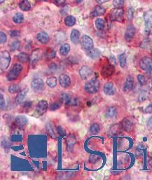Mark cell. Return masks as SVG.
<instances>
[{"label":"cell","instance_id":"19","mask_svg":"<svg viewBox=\"0 0 152 180\" xmlns=\"http://www.w3.org/2000/svg\"><path fill=\"white\" fill-rule=\"evenodd\" d=\"M124 0H114L113 5L115 8H121L123 6Z\"/></svg>","mask_w":152,"mask_h":180},{"label":"cell","instance_id":"15","mask_svg":"<svg viewBox=\"0 0 152 180\" xmlns=\"http://www.w3.org/2000/svg\"><path fill=\"white\" fill-rule=\"evenodd\" d=\"M21 69H22V67H21L20 65H18V64L14 66V69H12L11 72V74H10L11 76V77H16V76L18 75L19 72H20Z\"/></svg>","mask_w":152,"mask_h":180},{"label":"cell","instance_id":"12","mask_svg":"<svg viewBox=\"0 0 152 180\" xmlns=\"http://www.w3.org/2000/svg\"><path fill=\"white\" fill-rule=\"evenodd\" d=\"M105 92L108 95H112L114 93L113 84L111 83H107L104 86Z\"/></svg>","mask_w":152,"mask_h":180},{"label":"cell","instance_id":"37","mask_svg":"<svg viewBox=\"0 0 152 180\" xmlns=\"http://www.w3.org/2000/svg\"><path fill=\"white\" fill-rule=\"evenodd\" d=\"M4 2V0H1V1H0V2H1V3H3Z\"/></svg>","mask_w":152,"mask_h":180},{"label":"cell","instance_id":"38","mask_svg":"<svg viewBox=\"0 0 152 180\" xmlns=\"http://www.w3.org/2000/svg\"><path fill=\"white\" fill-rule=\"evenodd\" d=\"M151 54H152V46H151Z\"/></svg>","mask_w":152,"mask_h":180},{"label":"cell","instance_id":"30","mask_svg":"<svg viewBox=\"0 0 152 180\" xmlns=\"http://www.w3.org/2000/svg\"><path fill=\"white\" fill-rule=\"evenodd\" d=\"M145 111H146L147 113H151V112H152V104L147 107V109H145Z\"/></svg>","mask_w":152,"mask_h":180},{"label":"cell","instance_id":"26","mask_svg":"<svg viewBox=\"0 0 152 180\" xmlns=\"http://www.w3.org/2000/svg\"><path fill=\"white\" fill-rule=\"evenodd\" d=\"M18 46H19V42L18 41L13 42V44H11L12 50H14L17 49V48H18Z\"/></svg>","mask_w":152,"mask_h":180},{"label":"cell","instance_id":"32","mask_svg":"<svg viewBox=\"0 0 152 180\" xmlns=\"http://www.w3.org/2000/svg\"><path fill=\"white\" fill-rule=\"evenodd\" d=\"M4 133H6V134H7V133H8V126H5L4 128Z\"/></svg>","mask_w":152,"mask_h":180},{"label":"cell","instance_id":"5","mask_svg":"<svg viewBox=\"0 0 152 180\" xmlns=\"http://www.w3.org/2000/svg\"><path fill=\"white\" fill-rule=\"evenodd\" d=\"M10 62V56L7 52H2L1 56V65L2 69H6Z\"/></svg>","mask_w":152,"mask_h":180},{"label":"cell","instance_id":"34","mask_svg":"<svg viewBox=\"0 0 152 180\" xmlns=\"http://www.w3.org/2000/svg\"><path fill=\"white\" fill-rule=\"evenodd\" d=\"M91 109H92L93 111H96V110L98 109V107H97V106H93Z\"/></svg>","mask_w":152,"mask_h":180},{"label":"cell","instance_id":"20","mask_svg":"<svg viewBox=\"0 0 152 180\" xmlns=\"http://www.w3.org/2000/svg\"><path fill=\"white\" fill-rule=\"evenodd\" d=\"M69 50V46L68 44H65V45H63L60 48V53L62 55L67 54L68 53Z\"/></svg>","mask_w":152,"mask_h":180},{"label":"cell","instance_id":"17","mask_svg":"<svg viewBox=\"0 0 152 180\" xmlns=\"http://www.w3.org/2000/svg\"><path fill=\"white\" fill-rule=\"evenodd\" d=\"M23 20H24V17H23V15L20 14V13H18L15 15V16L14 17V21L16 23H22Z\"/></svg>","mask_w":152,"mask_h":180},{"label":"cell","instance_id":"29","mask_svg":"<svg viewBox=\"0 0 152 180\" xmlns=\"http://www.w3.org/2000/svg\"><path fill=\"white\" fill-rule=\"evenodd\" d=\"M86 130H84V129H83V130H81V131H80V133H79L80 137H81V138H83V137L86 135Z\"/></svg>","mask_w":152,"mask_h":180},{"label":"cell","instance_id":"21","mask_svg":"<svg viewBox=\"0 0 152 180\" xmlns=\"http://www.w3.org/2000/svg\"><path fill=\"white\" fill-rule=\"evenodd\" d=\"M134 16V10L132 8H129L127 11V17L129 20H132Z\"/></svg>","mask_w":152,"mask_h":180},{"label":"cell","instance_id":"13","mask_svg":"<svg viewBox=\"0 0 152 180\" xmlns=\"http://www.w3.org/2000/svg\"><path fill=\"white\" fill-rule=\"evenodd\" d=\"M37 39L39 41H41V43L45 44L48 41V36L46 35V33H39L37 35Z\"/></svg>","mask_w":152,"mask_h":180},{"label":"cell","instance_id":"3","mask_svg":"<svg viewBox=\"0 0 152 180\" xmlns=\"http://www.w3.org/2000/svg\"><path fill=\"white\" fill-rule=\"evenodd\" d=\"M145 26L147 30H149L152 27V10H149L146 11L144 16Z\"/></svg>","mask_w":152,"mask_h":180},{"label":"cell","instance_id":"2","mask_svg":"<svg viewBox=\"0 0 152 180\" xmlns=\"http://www.w3.org/2000/svg\"><path fill=\"white\" fill-rule=\"evenodd\" d=\"M140 67L143 70L152 75V60L149 58H143L140 62Z\"/></svg>","mask_w":152,"mask_h":180},{"label":"cell","instance_id":"10","mask_svg":"<svg viewBox=\"0 0 152 180\" xmlns=\"http://www.w3.org/2000/svg\"><path fill=\"white\" fill-rule=\"evenodd\" d=\"M91 70L87 67H83L81 69V70H80V75H81V77L84 78V79H85L86 77H89V76L91 75Z\"/></svg>","mask_w":152,"mask_h":180},{"label":"cell","instance_id":"28","mask_svg":"<svg viewBox=\"0 0 152 180\" xmlns=\"http://www.w3.org/2000/svg\"><path fill=\"white\" fill-rule=\"evenodd\" d=\"M6 41V36L3 32H1V43L4 44Z\"/></svg>","mask_w":152,"mask_h":180},{"label":"cell","instance_id":"4","mask_svg":"<svg viewBox=\"0 0 152 180\" xmlns=\"http://www.w3.org/2000/svg\"><path fill=\"white\" fill-rule=\"evenodd\" d=\"M105 9L102 6H96V7L94 8V9L92 11L91 13H90V18H93V17H97V16H102L105 14Z\"/></svg>","mask_w":152,"mask_h":180},{"label":"cell","instance_id":"8","mask_svg":"<svg viewBox=\"0 0 152 180\" xmlns=\"http://www.w3.org/2000/svg\"><path fill=\"white\" fill-rule=\"evenodd\" d=\"M19 7L23 11H27L30 10L31 5L28 0H23L19 4Z\"/></svg>","mask_w":152,"mask_h":180},{"label":"cell","instance_id":"31","mask_svg":"<svg viewBox=\"0 0 152 180\" xmlns=\"http://www.w3.org/2000/svg\"><path fill=\"white\" fill-rule=\"evenodd\" d=\"M110 1V0H96V2H98L99 4H102L104 3H106V2Z\"/></svg>","mask_w":152,"mask_h":180},{"label":"cell","instance_id":"11","mask_svg":"<svg viewBox=\"0 0 152 180\" xmlns=\"http://www.w3.org/2000/svg\"><path fill=\"white\" fill-rule=\"evenodd\" d=\"M79 31L74 29L71 32V40L74 44H77L79 42Z\"/></svg>","mask_w":152,"mask_h":180},{"label":"cell","instance_id":"23","mask_svg":"<svg viewBox=\"0 0 152 180\" xmlns=\"http://www.w3.org/2000/svg\"><path fill=\"white\" fill-rule=\"evenodd\" d=\"M116 114V109H114V108H109V109H108V111H107V115L109 116V117H112V116H114Z\"/></svg>","mask_w":152,"mask_h":180},{"label":"cell","instance_id":"16","mask_svg":"<svg viewBox=\"0 0 152 180\" xmlns=\"http://www.w3.org/2000/svg\"><path fill=\"white\" fill-rule=\"evenodd\" d=\"M96 25L97 28L100 30H102L105 27V21L102 18H98L96 20Z\"/></svg>","mask_w":152,"mask_h":180},{"label":"cell","instance_id":"6","mask_svg":"<svg viewBox=\"0 0 152 180\" xmlns=\"http://www.w3.org/2000/svg\"><path fill=\"white\" fill-rule=\"evenodd\" d=\"M135 33V27L132 26V25L128 26L125 34V39L127 41H130V40L132 39V37H134Z\"/></svg>","mask_w":152,"mask_h":180},{"label":"cell","instance_id":"1","mask_svg":"<svg viewBox=\"0 0 152 180\" xmlns=\"http://www.w3.org/2000/svg\"><path fill=\"white\" fill-rule=\"evenodd\" d=\"M110 18L113 21L122 23L124 20V11L121 8H115L111 11Z\"/></svg>","mask_w":152,"mask_h":180},{"label":"cell","instance_id":"24","mask_svg":"<svg viewBox=\"0 0 152 180\" xmlns=\"http://www.w3.org/2000/svg\"><path fill=\"white\" fill-rule=\"evenodd\" d=\"M138 79L139 83H140L141 85H144L146 84V79H145L144 76L142 75H138Z\"/></svg>","mask_w":152,"mask_h":180},{"label":"cell","instance_id":"27","mask_svg":"<svg viewBox=\"0 0 152 180\" xmlns=\"http://www.w3.org/2000/svg\"><path fill=\"white\" fill-rule=\"evenodd\" d=\"M54 2L56 5L62 6L65 3V0H54Z\"/></svg>","mask_w":152,"mask_h":180},{"label":"cell","instance_id":"7","mask_svg":"<svg viewBox=\"0 0 152 180\" xmlns=\"http://www.w3.org/2000/svg\"><path fill=\"white\" fill-rule=\"evenodd\" d=\"M82 44H83L84 47L86 49H90L93 47V41L90 37L88 36H84L82 40Z\"/></svg>","mask_w":152,"mask_h":180},{"label":"cell","instance_id":"9","mask_svg":"<svg viewBox=\"0 0 152 180\" xmlns=\"http://www.w3.org/2000/svg\"><path fill=\"white\" fill-rule=\"evenodd\" d=\"M132 86H133V79L131 77H128L126 79L125 85H124V90L126 91L131 90Z\"/></svg>","mask_w":152,"mask_h":180},{"label":"cell","instance_id":"35","mask_svg":"<svg viewBox=\"0 0 152 180\" xmlns=\"http://www.w3.org/2000/svg\"><path fill=\"white\" fill-rule=\"evenodd\" d=\"M83 1V0H76V2H77V3H81V2Z\"/></svg>","mask_w":152,"mask_h":180},{"label":"cell","instance_id":"36","mask_svg":"<svg viewBox=\"0 0 152 180\" xmlns=\"http://www.w3.org/2000/svg\"><path fill=\"white\" fill-rule=\"evenodd\" d=\"M39 1H41V2H46V1H47V0H39Z\"/></svg>","mask_w":152,"mask_h":180},{"label":"cell","instance_id":"25","mask_svg":"<svg viewBox=\"0 0 152 180\" xmlns=\"http://www.w3.org/2000/svg\"><path fill=\"white\" fill-rule=\"evenodd\" d=\"M18 58H19V59H20V60L21 61H23V62H25V61H26L27 60V58H28V57H27V55H26V54H25V53H20L18 56Z\"/></svg>","mask_w":152,"mask_h":180},{"label":"cell","instance_id":"14","mask_svg":"<svg viewBox=\"0 0 152 180\" xmlns=\"http://www.w3.org/2000/svg\"><path fill=\"white\" fill-rule=\"evenodd\" d=\"M65 24L67 25H68V26H72L75 24L76 23V19L74 16H69L66 17V18H65Z\"/></svg>","mask_w":152,"mask_h":180},{"label":"cell","instance_id":"18","mask_svg":"<svg viewBox=\"0 0 152 180\" xmlns=\"http://www.w3.org/2000/svg\"><path fill=\"white\" fill-rule=\"evenodd\" d=\"M120 65L121 67H124L126 65V57L125 54H121L119 56Z\"/></svg>","mask_w":152,"mask_h":180},{"label":"cell","instance_id":"33","mask_svg":"<svg viewBox=\"0 0 152 180\" xmlns=\"http://www.w3.org/2000/svg\"><path fill=\"white\" fill-rule=\"evenodd\" d=\"M17 33H19V32H17V31H16V32H11V35L12 36H19V35H17Z\"/></svg>","mask_w":152,"mask_h":180},{"label":"cell","instance_id":"22","mask_svg":"<svg viewBox=\"0 0 152 180\" xmlns=\"http://www.w3.org/2000/svg\"><path fill=\"white\" fill-rule=\"evenodd\" d=\"M100 55V52L99 51L98 49H95L91 51V53H90V56L93 58H98L99 56Z\"/></svg>","mask_w":152,"mask_h":180}]
</instances>
